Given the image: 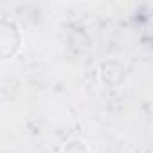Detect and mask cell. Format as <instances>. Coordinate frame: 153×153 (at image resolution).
Listing matches in <instances>:
<instances>
[{
    "label": "cell",
    "mask_w": 153,
    "mask_h": 153,
    "mask_svg": "<svg viewBox=\"0 0 153 153\" xmlns=\"http://www.w3.org/2000/svg\"><path fill=\"white\" fill-rule=\"evenodd\" d=\"M22 43V34L18 31V27L9 22L0 18V61L13 58Z\"/></svg>",
    "instance_id": "6da1fadb"
},
{
    "label": "cell",
    "mask_w": 153,
    "mask_h": 153,
    "mask_svg": "<svg viewBox=\"0 0 153 153\" xmlns=\"http://www.w3.org/2000/svg\"><path fill=\"white\" fill-rule=\"evenodd\" d=\"M61 153H90L88 151V146L81 140H70L63 146Z\"/></svg>",
    "instance_id": "7a4b0ae2"
}]
</instances>
